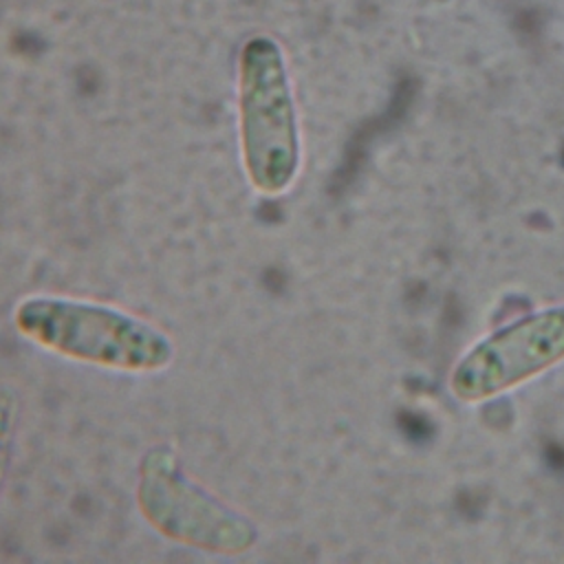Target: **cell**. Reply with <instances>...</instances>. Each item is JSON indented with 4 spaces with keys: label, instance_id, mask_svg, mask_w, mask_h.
Listing matches in <instances>:
<instances>
[{
    "label": "cell",
    "instance_id": "3",
    "mask_svg": "<svg viewBox=\"0 0 564 564\" xmlns=\"http://www.w3.org/2000/svg\"><path fill=\"white\" fill-rule=\"evenodd\" d=\"M137 505L156 533L183 546L238 555L258 540L256 524L192 482L165 445L148 449L139 463Z\"/></svg>",
    "mask_w": 564,
    "mask_h": 564
},
{
    "label": "cell",
    "instance_id": "2",
    "mask_svg": "<svg viewBox=\"0 0 564 564\" xmlns=\"http://www.w3.org/2000/svg\"><path fill=\"white\" fill-rule=\"evenodd\" d=\"M240 148L247 178L262 196L284 194L300 170V134L282 51L251 37L238 64Z\"/></svg>",
    "mask_w": 564,
    "mask_h": 564
},
{
    "label": "cell",
    "instance_id": "4",
    "mask_svg": "<svg viewBox=\"0 0 564 564\" xmlns=\"http://www.w3.org/2000/svg\"><path fill=\"white\" fill-rule=\"evenodd\" d=\"M564 355V311L535 315L496 335L458 368L454 388L476 399L500 390Z\"/></svg>",
    "mask_w": 564,
    "mask_h": 564
},
{
    "label": "cell",
    "instance_id": "1",
    "mask_svg": "<svg viewBox=\"0 0 564 564\" xmlns=\"http://www.w3.org/2000/svg\"><path fill=\"white\" fill-rule=\"evenodd\" d=\"M22 337L62 357L121 372H159L174 357L156 326L106 304L31 295L13 311Z\"/></svg>",
    "mask_w": 564,
    "mask_h": 564
},
{
    "label": "cell",
    "instance_id": "5",
    "mask_svg": "<svg viewBox=\"0 0 564 564\" xmlns=\"http://www.w3.org/2000/svg\"><path fill=\"white\" fill-rule=\"evenodd\" d=\"M18 397L11 388L0 386V494L7 482L9 474V463H11V449H13V438H15V427H18Z\"/></svg>",
    "mask_w": 564,
    "mask_h": 564
}]
</instances>
